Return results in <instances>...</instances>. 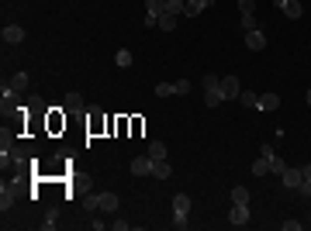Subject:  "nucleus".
Instances as JSON below:
<instances>
[{
	"label": "nucleus",
	"mask_w": 311,
	"mask_h": 231,
	"mask_svg": "<svg viewBox=\"0 0 311 231\" xmlns=\"http://www.w3.org/2000/svg\"><path fill=\"white\" fill-rule=\"evenodd\" d=\"M3 42H7V45H21V42H24V28L7 24V28H3Z\"/></svg>",
	"instance_id": "nucleus-7"
},
{
	"label": "nucleus",
	"mask_w": 311,
	"mask_h": 231,
	"mask_svg": "<svg viewBox=\"0 0 311 231\" xmlns=\"http://www.w3.org/2000/svg\"><path fill=\"white\" fill-rule=\"evenodd\" d=\"M114 62H118L121 69H128V66H132V52H128V49H118V56H114Z\"/></svg>",
	"instance_id": "nucleus-21"
},
{
	"label": "nucleus",
	"mask_w": 311,
	"mask_h": 231,
	"mask_svg": "<svg viewBox=\"0 0 311 231\" xmlns=\"http://www.w3.org/2000/svg\"><path fill=\"white\" fill-rule=\"evenodd\" d=\"M238 10H242V14H252V10H256V0H238Z\"/></svg>",
	"instance_id": "nucleus-32"
},
{
	"label": "nucleus",
	"mask_w": 311,
	"mask_h": 231,
	"mask_svg": "<svg viewBox=\"0 0 311 231\" xmlns=\"http://www.w3.org/2000/svg\"><path fill=\"white\" fill-rule=\"evenodd\" d=\"M153 155H139V159H132V176H153Z\"/></svg>",
	"instance_id": "nucleus-1"
},
{
	"label": "nucleus",
	"mask_w": 311,
	"mask_h": 231,
	"mask_svg": "<svg viewBox=\"0 0 311 231\" xmlns=\"http://www.w3.org/2000/svg\"><path fill=\"white\" fill-rule=\"evenodd\" d=\"M266 173H270V159H263V155H259V159L252 162V176H266Z\"/></svg>",
	"instance_id": "nucleus-20"
},
{
	"label": "nucleus",
	"mask_w": 311,
	"mask_h": 231,
	"mask_svg": "<svg viewBox=\"0 0 311 231\" xmlns=\"http://www.w3.org/2000/svg\"><path fill=\"white\" fill-rule=\"evenodd\" d=\"M56 225H59V214H56V211H49V214H45V221H42V228H56Z\"/></svg>",
	"instance_id": "nucleus-27"
},
{
	"label": "nucleus",
	"mask_w": 311,
	"mask_h": 231,
	"mask_svg": "<svg viewBox=\"0 0 311 231\" xmlns=\"http://www.w3.org/2000/svg\"><path fill=\"white\" fill-rule=\"evenodd\" d=\"M218 86H222V97H225V100H238V93H242V86H238L235 76H225Z\"/></svg>",
	"instance_id": "nucleus-2"
},
{
	"label": "nucleus",
	"mask_w": 311,
	"mask_h": 231,
	"mask_svg": "<svg viewBox=\"0 0 311 231\" xmlns=\"http://www.w3.org/2000/svg\"><path fill=\"white\" fill-rule=\"evenodd\" d=\"M153 176H156V179H169V162H166V159L153 162Z\"/></svg>",
	"instance_id": "nucleus-15"
},
{
	"label": "nucleus",
	"mask_w": 311,
	"mask_h": 231,
	"mask_svg": "<svg viewBox=\"0 0 311 231\" xmlns=\"http://www.w3.org/2000/svg\"><path fill=\"white\" fill-rule=\"evenodd\" d=\"M10 90H14V93L28 90V73H14V76H10Z\"/></svg>",
	"instance_id": "nucleus-16"
},
{
	"label": "nucleus",
	"mask_w": 311,
	"mask_h": 231,
	"mask_svg": "<svg viewBox=\"0 0 311 231\" xmlns=\"http://www.w3.org/2000/svg\"><path fill=\"white\" fill-rule=\"evenodd\" d=\"M277 107H280V97L277 93H263L259 97V111H277Z\"/></svg>",
	"instance_id": "nucleus-12"
},
{
	"label": "nucleus",
	"mask_w": 311,
	"mask_h": 231,
	"mask_svg": "<svg viewBox=\"0 0 311 231\" xmlns=\"http://www.w3.org/2000/svg\"><path fill=\"white\" fill-rule=\"evenodd\" d=\"M242 28H245V31H256V17H252V14H242Z\"/></svg>",
	"instance_id": "nucleus-31"
},
{
	"label": "nucleus",
	"mask_w": 311,
	"mask_h": 231,
	"mask_svg": "<svg viewBox=\"0 0 311 231\" xmlns=\"http://www.w3.org/2000/svg\"><path fill=\"white\" fill-rule=\"evenodd\" d=\"M218 83H222V79L215 76V73H208V76L201 79V86H204V90H211V86H218Z\"/></svg>",
	"instance_id": "nucleus-30"
},
{
	"label": "nucleus",
	"mask_w": 311,
	"mask_h": 231,
	"mask_svg": "<svg viewBox=\"0 0 311 231\" xmlns=\"http://www.w3.org/2000/svg\"><path fill=\"white\" fill-rule=\"evenodd\" d=\"M305 100H308V107H311V90H308V93H305Z\"/></svg>",
	"instance_id": "nucleus-35"
},
{
	"label": "nucleus",
	"mask_w": 311,
	"mask_h": 231,
	"mask_svg": "<svg viewBox=\"0 0 311 231\" xmlns=\"http://www.w3.org/2000/svg\"><path fill=\"white\" fill-rule=\"evenodd\" d=\"M173 93L187 97V93H190V79H176V83H173Z\"/></svg>",
	"instance_id": "nucleus-24"
},
{
	"label": "nucleus",
	"mask_w": 311,
	"mask_h": 231,
	"mask_svg": "<svg viewBox=\"0 0 311 231\" xmlns=\"http://www.w3.org/2000/svg\"><path fill=\"white\" fill-rule=\"evenodd\" d=\"M284 169H287V166H284V159H280V155H273V159H270V173L284 176Z\"/></svg>",
	"instance_id": "nucleus-25"
},
{
	"label": "nucleus",
	"mask_w": 311,
	"mask_h": 231,
	"mask_svg": "<svg viewBox=\"0 0 311 231\" xmlns=\"http://www.w3.org/2000/svg\"><path fill=\"white\" fill-rule=\"evenodd\" d=\"M156 97H173V83H159L156 86Z\"/></svg>",
	"instance_id": "nucleus-28"
},
{
	"label": "nucleus",
	"mask_w": 311,
	"mask_h": 231,
	"mask_svg": "<svg viewBox=\"0 0 311 231\" xmlns=\"http://www.w3.org/2000/svg\"><path fill=\"white\" fill-rule=\"evenodd\" d=\"M245 45H249V52H263L266 49V35L256 28V31H245Z\"/></svg>",
	"instance_id": "nucleus-4"
},
{
	"label": "nucleus",
	"mask_w": 311,
	"mask_h": 231,
	"mask_svg": "<svg viewBox=\"0 0 311 231\" xmlns=\"http://www.w3.org/2000/svg\"><path fill=\"white\" fill-rule=\"evenodd\" d=\"M166 10H169V14H183L187 3H183V0H166Z\"/></svg>",
	"instance_id": "nucleus-26"
},
{
	"label": "nucleus",
	"mask_w": 311,
	"mask_h": 231,
	"mask_svg": "<svg viewBox=\"0 0 311 231\" xmlns=\"http://www.w3.org/2000/svg\"><path fill=\"white\" fill-rule=\"evenodd\" d=\"M277 7H280V10H284V14H287L291 21H298V17L305 14V7H301L298 0H277Z\"/></svg>",
	"instance_id": "nucleus-6"
},
{
	"label": "nucleus",
	"mask_w": 311,
	"mask_h": 231,
	"mask_svg": "<svg viewBox=\"0 0 311 231\" xmlns=\"http://www.w3.org/2000/svg\"><path fill=\"white\" fill-rule=\"evenodd\" d=\"M229 221H232L235 228H245V225H249V204H235L232 214H229Z\"/></svg>",
	"instance_id": "nucleus-3"
},
{
	"label": "nucleus",
	"mask_w": 311,
	"mask_h": 231,
	"mask_svg": "<svg viewBox=\"0 0 311 231\" xmlns=\"http://www.w3.org/2000/svg\"><path fill=\"white\" fill-rule=\"evenodd\" d=\"M232 204H249V190L245 186H235L232 190Z\"/></svg>",
	"instance_id": "nucleus-23"
},
{
	"label": "nucleus",
	"mask_w": 311,
	"mask_h": 231,
	"mask_svg": "<svg viewBox=\"0 0 311 231\" xmlns=\"http://www.w3.org/2000/svg\"><path fill=\"white\" fill-rule=\"evenodd\" d=\"M162 10H166V0H146V14L149 17H159Z\"/></svg>",
	"instance_id": "nucleus-18"
},
{
	"label": "nucleus",
	"mask_w": 311,
	"mask_h": 231,
	"mask_svg": "<svg viewBox=\"0 0 311 231\" xmlns=\"http://www.w3.org/2000/svg\"><path fill=\"white\" fill-rule=\"evenodd\" d=\"M149 155H153L156 162H159V159H166V145H162V142H149Z\"/></svg>",
	"instance_id": "nucleus-22"
},
{
	"label": "nucleus",
	"mask_w": 311,
	"mask_h": 231,
	"mask_svg": "<svg viewBox=\"0 0 311 231\" xmlns=\"http://www.w3.org/2000/svg\"><path fill=\"white\" fill-rule=\"evenodd\" d=\"M280 179H284V186H291V190H298V186H301V179H305V173H301V169H291V166H287Z\"/></svg>",
	"instance_id": "nucleus-8"
},
{
	"label": "nucleus",
	"mask_w": 311,
	"mask_h": 231,
	"mask_svg": "<svg viewBox=\"0 0 311 231\" xmlns=\"http://www.w3.org/2000/svg\"><path fill=\"white\" fill-rule=\"evenodd\" d=\"M238 104H242V107H256V111H259V97H256V93H249V90H242V93H238Z\"/></svg>",
	"instance_id": "nucleus-19"
},
{
	"label": "nucleus",
	"mask_w": 311,
	"mask_h": 231,
	"mask_svg": "<svg viewBox=\"0 0 311 231\" xmlns=\"http://www.w3.org/2000/svg\"><path fill=\"white\" fill-rule=\"evenodd\" d=\"M225 97H222V86H211V90H204V104L208 107H218Z\"/></svg>",
	"instance_id": "nucleus-11"
},
{
	"label": "nucleus",
	"mask_w": 311,
	"mask_h": 231,
	"mask_svg": "<svg viewBox=\"0 0 311 231\" xmlns=\"http://www.w3.org/2000/svg\"><path fill=\"white\" fill-rule=\"evenodd\" d=\"M187 225H190V218H187V214H176V211H173V228H187Z\"/></svg>",
	"instance_id": "nucleus-29"
},
{
	"label": "nucleus",
	"mask_w": 311,
	"mask_h": 231,
	"mask_svg": "<svg viewBox=\"0 0 311 231\" xmlns=\"http://www.w3.org/2000/svg\"><path fill=\"white\" fill-rule=\"evenodd\" d=\"M173 211H176V214H190V197H187V193H176V197H173Z\"/></svg>",
	"instance_id": "nucleus-13"
},
{
	"label": "nucleus",
	"mask_w": 311,
	"mask_h": 231,
	"mask_svg": "<svg viewBox=\"0 0 311 231\" xmlns=\"http://www.w3.org/2000/svg\"><path fill=\"white\" fill-rule=\"evenodd\" d=\"M156 28H162V31H173V28H176V14H169V10H162V14L156 17Z\"/></svg>",
	"instance_id": "nucleus-10"
},
{
	"label": "nucleus",
	"mask_w": 311,
	"mask_h": 231,
	"mask_svg": "<svg viewBox=\"0 0 311 231\" xmlns=\"http://www.w3.org/2000/svg\"><path fill=\"white\" fill-rule=\"evenodd\" d=\"M211 3H215V0H187V10H183V14H187V17H197V14L208 10Z\"/></svg>",
	"instance_id": "nucleus-9"
},
{
	"label": "nucleus",
	"mask_w": 311,
	"mask_h": 231,
	"mask_svg": "<svg viewBox=\"0 0 311 231\" xmlns=\"http://www.w3.org/2000/svg\"><path fill=\"white\" fill-rule=\"evenodd\" d=\"M63 107H66V111H83V97H79V93H66Z\"/></svg>",
	"instance_id": "nucleus-17"
},
{
	"label": "nucleus",
	"mask_w": 311,
	"mask_h": 231,
	"mask_svg": "<svg viewBox=\"0 0 311 231\" xmlns=\"http://www.w3.org/2000/svg\"><path fill=\"white\" fill-rule=\"evenodd\" d=\"M118 193H97V211H107V214H114L118 211Z\"/></svg>",
	"instance_id": "nucleus-5"
},
{
	"label": "nucleus",
	"mask_w": 311,
	"mask_h": 231,
	"mask_svg": "<svg viewBox=\"0 0 311 231\" xmlns=\"http://www.w3.org/2000/svg\"><path fill=\"white\" fill-rule=\"evenodd\" d=\"M14 200H17V193H14V186H3V190H0V207L7 211V207H14Z\"/></svg>",
	"instance_id": "nucleus-14"
},
{
	"label": "nucleus",
	"mask_w": 311,
	"mask_h": 231,
	"mask_svg": "<svg viewBox=\"0 0 311 231\" xmlns=\"http://www.w3.org/2000/svg\"><path fill=\"white\" fill-rule=\"evenodd\" d=\"M301 173H305V179L311 183V166H301Z\"/></svg>",
	"instance_id": "nucleus-34"
},
{
	"label": "nucleus",
	"mask_w": 311,
	"mask_h": 231,
	"mask_svg": "<svg viewBox=\"0 0 311 231\" xmlns=\"http://www.w3.org/2000/svg\"><path fill=\"white\" fill-rule=\"evenodd\" d=\"M294 193H301V197H311V183H308V179H301V186H298Z\"/></svg>",
	"instance_id": "nucleus-33"
}]
</instances>
